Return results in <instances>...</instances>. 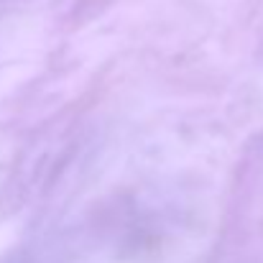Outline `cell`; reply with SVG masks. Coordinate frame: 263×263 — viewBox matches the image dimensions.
Listing matches in <instances>:
<instances>
[]
</instances>
